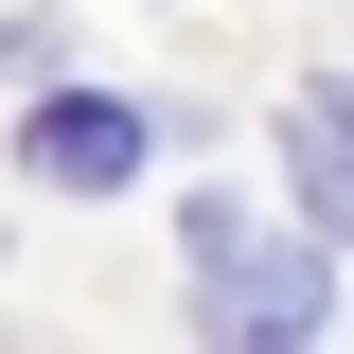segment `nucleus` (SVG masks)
<instances>
[{"mask_svg":"<svg viewBox=\"0 0 354 354\" xmlns=\"http://www.w3.org/2000/svg\"><path fill=\"white\" fill-rule=\"evenodd\" d=\"M337 106H354V88H337Z\"/></svg>","mask_w":354,"mask_h":354,"instance_id":"obj_4","label":"nucleus"},{"mask_svg":"<svg viewBox=\"0 0 354 354\" xmlns=\"http://www.w3.org/2000/svg\"><path fill=\"white\" fill-rule=\"evenodd\" d=\"M18 160H36L53 195H124V177H142V106H106V88H53V71H36V124H18Z\"/></svg>","mask_w":354,"mask_h":354,"instance_id":"obj_2","label":"nucleus"},{"mask_svg":"<svg viewBox=\"0 0 354 354\" xmlns=\"http://www.w3.org/2000/svg\"><path fill=\"white\" fill-rule=\"evenodd\" d=\"M283 160H301V213L354 248V106H337V88H301V106H283Z\"/></svg>","mask_w":354,"mask_h":354,"instance_id":"obj_3","label":"nucleus"},{"mask_svg":"<svg viewBox=\"0 0 354 354\" xmlns=\"http://www.w3.org/2000/svg\"><path fill=\"white\" fill-rule=\"evenodd\" d=\"M337 230H301V248H266V230H230L213 195H195V319H213V337H319V319H337Z\"/></svg>","mask_w":354,"mask_h":354,"instance_id":"obj_1","label":"nucleus"}]
</instances>
